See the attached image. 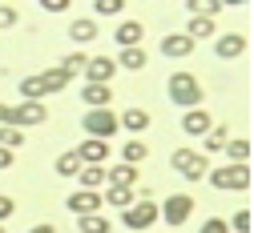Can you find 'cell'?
<instances>
[{"label":"cell","mask_w":254,"mask_h":233,"mask_svg":"<svg viewBox=\"0 0 254 233\" xmlns=\"http://www.w3.org/2000/svg\"><path fill=\"white\" fill-rule=\"evenodd\" d=\"M250 165H222V169H210L206 181L218 189V193H246L250 189Z\"/></svg>","instance_id":"6da1fadb"},{"label":"cell","mask_w":254,"mask_h":233,"mask_svg":"<svg viewBox=\"0 0 254 233\" xmlns=\"http://www.w3.org/2000/svg\"><path fill=\"white\" fill-rule=\"evenodd\" d=\"M170 101L182 105L186 113L190 109H202V85L194 73H170Z\"/></svg>","instance_id":"7a4b0ae2"},{"label":"cell","mask_w":254,"mask_h":233,"mask_svg":"<svg viewBox=\"0 0 254 233\" xmlns=\"http://www.w3.org/2000/svg\"><path fill=\"white\" fill-rule=\"evenodd\" d=\"M170 169H174L178 177H186V181H202V177L210 173V161H206V153H198V149H174V153H170Z\"/></svg>","instance_id":"3957f363"},{"label":"cell","mask_w":254,"mask_h":233,"mask_svg":"<svg viewBox=\"0 0 254 233\" xmlns=\"http://www.w3.org/2000/svg\"><path fill=\"white\" fill-rule=\"evenodd\" d=\"M49 121V109L41 105V101H24V105H8V117H4V125H12V129H37V125H45Z\"/></svg>","instance_id":"277c9868"},{"label":"cell","mask_w":254,"mask_h":233,"mask_svg":"<svg viewBox=\"0 0 254 233\" xmlns=\"http://www.w3.org/2000/svg\"><path fill=\"white\" fill-rule=\"evenodd\" d=\"M81 129L89 133L93 141H109L113 133H117V113H113V109H89V113L81 117Z\"/></svg>","instance_id":"5b68a950"},{"label":"cell","mask_w":254,"mask_h":233,"mask_svg":"<svg viewBox=\"0 0 254 233\" xmlns=\"http://www.w3.org/2000/svg\"><path fill=\"white\" fill-rule=\"evenodd\" d=\"M153 221H157V201H149V197L133 201L129 209H121V225H125V229H133V233H145Z\"/></svg>","instance_id":"8992f818"},{"label":"cell","mask_w":254,"mask_h":233,"mask_svg":"<svg viewBox=\"0 0 254 233\" xmlns=\"http://www.w3.org/2000/svg\"><path fill=\"white\" fill-rule=\"evenodd\" d=\"M157 213H162V221H166L170 229H178V225L190 221V213H194V197H190V193H170Z\"/></svg>","instance_id":"52a82bcc"},{"label":"cell","mask_w":254,"mask_h":233,"mask_svg":"<svg viewBox=\"0 0 254 233\" xmlns=\"http://www.w3.org/2000/svg\"><path fill=\"white\" fill-rule=\"evenodd\" d=\"M85 85H109L113 77H117V64H113V56H93V60H85Z\"/></svg>","instance_id":"ba28073f"},{"label":"cell","mask_w":254,"mask_h":233,"mask_svg":"<svg viewBox=\"0 0 254 233\" xmlns=\"http://www.w3.org/2000/svg\"><path fill=\"white\" fill-rule=\"evenodd\" d=\"M194 41H190L186 37V32H170V37H162V41H157V52H162V56H170V60H182V56H194Z\"/></svg>","instance_id":"9c48e42d"},{"label":"cell","mask_w":254,"mask_h":233,"mask_svg":"<svg viewBox=\"0 0 254 233\" xmlns=\"http://www.w3.org/2000/svg\"><path fill=\"white\" fill-rule=\"evenodd\" d=\"M65 205H69V213H77V217H89V213H101V209H105V205H101V193H89V189L69 193Z\"/></svg>","instance_id":"30bf717a"},{"label":"cell","mask_w":254,"mask_h":233,"mask_svg":"<svg viewBox=\"0 0 254 233\" xmlns=\"http://www.w3.org/2000/svg\"><path fill=\"white\" fill-rule=\"evenodd\" d=\"M214 56H218V60H238V56H246V37H242V32H226V37H218V41H214Z\"/></svg>","instance_id":"8fae6325"},{"label":"cell","mask_w":254,"mask_h":233,"mask_svg":"<svg viewBox=\"0 0 254 233\" xmlns=\"http://www.w3.org/2000/svg\"><path fill=\"white\" fill-rule=\"evenodd\" d=\"M141 37H145V24L141 20H121L117 32H113L117 48H141Z\"/></svg>","instance_id":"7c38bea8"},{"label":"cell","mask_w":254,"mask_h":233,"mask_svg":"<svg viewBox=\"0 0 254 233\" xmlns=\"http://www.w3.org/2000/svg\"><path fill=\"white\" fill-rule=\"evenodd\" d=\"M73 153H77L81 165H105V157H109V141H93V137H85Z\"/></svg>","instance_id":"4fadbf2b"},{"label":"cell","mask_w":254,"mask_h":233,"mask_svg":"<svg viewBox=\"0 0 254 233\" xmlns=\"http://www.w3.org/2000/svg\"><path fill=\"white\" fill-rule=\"evenodd\" d=\"M137 177H141V173L133 169V165H121V161H117V169H105V185H109V189H133Z\"/></svg>","instance_id":"5bb4252c"},{"label":"cell","mask_w":254,"mask_h":233,"mask_svg":"<svg viewBox=\"0 0 254 233\" xmlns=\"http://www.w3.org/2000/svg\"><path fill=\"white\" fill-rule=\"evenodd\" d=\"M117 129H125V133H145V129H149V113L137 109V105H129L125 113H117Z\"/></svg>","instance_id":"9a60e30c"},{"label":"cell","mask_w":254,"mask_h":233,"mask_svg":"<svg viewBox=\"0 0 254 233\" xmlns=\"http://www.w3.org/2000/svg\"><path fill=\"white\" fill-rule=\"evenodd\" d=\"M210 113L206 109H190V113H182V129L190 133V137H206V133H210Z\"/></svg>","instance_id":"2e32d148"},{"label":"cell","mask_w":254,"mask_h":233,"mask_svg":"<svg viewBox=\"0 0 254 233\" xmlns=\"http://www.w3.org/2000/svg\"><path fill=\"white\" fill-rule=\"evenodd\" d=\"M113 64L125 69V73H141L145 64H149V52H145V48H121V56H117Z\"/></svg>","instance_id":"e0dca14e"},{"label":"cell","mask_w":254,"mask_h":233,"mask_svg":"<svg viewBox=\"0 0 254 233\" xmlns=\"http://www.w3.org/2000/svg\"><path fill=\"white\" fill-rule=\"evenodd\" d=\"M69 41H73V45H89V41H97V20H93V16L73 20V24H69Z\"/></svg>","instance_id":"ac0fdd59"},{"label":"cell","mask_w":254,"mask_h":233,"mask_svg":"<svg viewBox=\"0 0 254 233\" xmlns=\"http://www.w3.org/2000/svg\"><path fill=\"white\" fill-rule=\"evenodd\" d=\"M182 8H186V16H210L214 20L222 8H230V4H226V0H186Z\"/></svg>","instance_id":"d6986e66"},{"label":"cell","mask_w":254,"mask_h":233,"mask_svg":"<svg viewBox=\"0 0 254 233\" xmlns=\"http://www.w3.org/2000/svg\"><path fill=\"white\" fill-rule=\"evenodd\" d=\"M77 185L89 189V193H101V185H105V169H101V165H81Z\"/></svg>","instance_id":"ffe728a7"},{"label":"cell","mask_w":254,"mask_h":233,"mask_svg":"<svg viewBox=\"0 0 254 233\" xmlns=\"http://www.w3.org/2000/svg\"><path fill=\"white\" fill-rule=\"evenodd\" d=\"M186 37L190 41H206V37H214V20L210 16H186Z\"/></svg>","instance_id":"44dd1931"},{"label":"cell","mask_w":254,"mask_h":233,"mask_svg":"<svg viewBox=\"0 0 254 233\" xmlns=\"http://www.w3.org/2000/svg\"><path fill=\"white\" fill-rule=\"evenodd\" d=\"M109 85H85L81 89V101L89 105V109H109Z\"/></svg>","instance_id":"7402d4cb"},{"label":"cell","mask_w":254,"mask_h":233,"mask_svg":"<svg viewBox=\"0 0 254 233\" xmlns=\"http://www.w3.org/2000/svg\"><path fill=\"white\" fill-rule=\"evenodd\" d=\"M226 141H230V129H226V125H210L202 149H206V153H222V149H226Z\"/></svg>","instance_id":"603a6c76"},{"label":"cell","mask_w":254,"mask_h":233,"mask_svg":"<svg viewBox=\"0 0 254 233\" xmlns=\"http://www.w3.org/2000/svg\"><path fill=\"white\" fill-rule=\"evenodd\" d=\"M133 201H137L133 189H105L101 193V205H113V209H129Z\"/></svg>","instance_id":"cb8c5ba5"},{"label":"cell","mask_w":254,"mask_h":233,"mask_svg":"<svg viewBox=\"0 0 254 233\" xmlns=\"http://www.w3.org/2000/svg\"><path fill=\"white\" fill-rule=\"evenodd\" d=\"M222 153L230 157V165H246V157H250V141H246V137H230Z\"/></svg>","instance_id":"d4e9b609"},{"label":"cell","mask_w":254,"mask_h":233,"mask_svg":"<svg viewBox=\"0 0 254 233\" xmlns=\"http://www.w3.org/2000/svg\"><path fill=\"white\" fill-rule=\"evenodd\" d=\"M145 153H149L145 141H137V137H133V141H125V145H121V165H141Z\"/></svg>","instance_id":"484cf974"},{"label":"cell","mask_w":254,"mask_h":233,"mask_svg":"<svg viewBox=\"0 0 254 233\" xmlns=\"http://www.w3.org/2000/svg\"><path fill=\"white\" fill-rule=\"evenodd\" d=\"M53 169H57V177H77V173H81V161H77V153L69 149V153H61V157H57Z\"/></svg>","instance_id":"4316f807"},{"label":"cell","mask_w":254,"mask_h":233,"mask_svg":"<svg viewBox=\"0 0 254 233\" xmlns=\"http://www.w3.org/2000/svg\"><path fill=\"white\" fill-rule=\"evenodd\" d=\"M77 229H81V233H109V217H105V213L77 217Z\"/></svg>","instance_id":"83f0119b"},{"label":"cell","mask_w":254,"mask_h":233,"mask_svg":"<svg viewBox=\"0 0 254 233\" xmlns=\"http://www.w3.org/2000/svg\"><path fill=\"white\" fill-rule=\"evenodd\" d=\"M20 145H24V133L12 129V125H0V149L12 153V149H20Z\"/></svg>","instance_id":"f1b7e54d"},{"label":"cell","mask_w":254,"mask_h":233,"mask_svg":"<svg viewBox=\"0 0 254 233\" xmlns=\"http://www.w3.org/2000/svg\"><path fill=\"white\" fill-rule=\"evenodd\" d=\"M85 60H89L85 52H73V56H65V60H61V64H57V69H61V73H65V77L73 81L77 73H85Z\"/></svg>","instance_id":"f546056e"},{"label":"cell","mask_w":254,"mask_h":233,"mask_svg":"<svg viewBox=\"0 0 254 233\" xmlns=\"http://www.w3.org/2000/svg\"><path fill=\"white\" fill-rule=\"evenodd\" d=\"M93 8H97V16H117L125 8V0H93Z\"/></svg>","instance_id":"4dcf8cb0"},{"label":"cell","mask_w":254,"mask_h":233,"mask_svg":"<svg viewBox=\"0 0 254 233\" xmlns=\"http://www.w3.org/2000/svg\"><path fill=\"white\" fill-rule=\"evenodd\" d=\"M226 225H230L234 233H250V209H238V213H234Z\"/></svg>","instance_id":"1f68e13d"},{"label":"cell","mask_w":254,"mask_h":233,"mask_svg":"<svg viewBox=\"0 0 254 233\" xmlns=\"http://www.w3.org/2000/svg\"><path fill=\"white\" fill-rule=\"evenodd\" d=\"M16 20H20V12H16L12 4H0V32H4V28H12Z\"/></svg>","instance_id":"d6a6232c"},{"label":"cell","mask_w":254,"mask_h":233,"mask_svg":"<svg viewBox=\"0 0 254 233\" xmlns=\"http://www.w3.org/2000/svg\"><path fill=\"white\" fill-rule=\"evenodd\" d=\"M198 233H230V225H226V217H210V221H202Z\"/></svg>","instance_id":"836d02e7"},{"label":"cell","mask_w":254,"mask_h":233,"mask_svg":"<svg viewBox=\"0 0 254 233\" xmlns=\"http://www.w3.org/2000/svg\"><path fill=\"white\" fill-rule=\"evenodd\" d=\"M16 213V201H12V197H4V193H0V225H4L8 217Z\"/></svg>","instance_id":"e575fe53"},{"label":"cell","mask_w":254,"mask_h":233,"mask_svg":"<svg viewBox=\"0 0 254 233\" xmlns=\"http://www.w3.org/2000/svg\"><path fill=\"white\" fill-rule=\"evenodd\" d=\"M41 8H45V12H65L69 0H41Z\"/></svg>","instance_id":"d590c367"},{"label":"cell","mask_w":254,"mask_h":233,"mask_svg":"<svg viewBox=\"0 0 254 233\" xmlns=\"http://www.w3.org/2000/svg\"><path fill=\"white\" fill-rule=\"evenodd\" d=\"M28 233H57V225H49V221H41V225H33Z\"/></svg>","instance_id":"8d00e7d4"},{"label":"cell","mask_w":254,"mask_h":233,"mask_svg":"<svg viewBox=\"0 0 254 233\" xmlns=\"http://www.w3.org/2000/svg\"><path fill=\"white\" fill-rule=\"evenodd\" d=\"M0 169H12V153L8 149H0Z\"/></svg>","instance_id":"74e56055"},{"label":"cell","mask_w":254,"mask_h":233,"mask_svg":"<svg viewBox=\"0 0 254 233\" xmlns=\"http://www.w3.org/2000/svg\"><path fill=\"white\" fill-rule=\"evenodd\" d=\"M4 117H8V105H0V125H4Z\"/></svg>","instance_id":"f35d334b"},{"label":"cell","mask_w":254,"mask_h":233,"mask_svg":"<svg viewBox=\"0 0 254 233\" xmlns=\"http://www.w3.org/2000/svg\"><path fill=\"white\" fill-rule=\"evenodd\" d=\"M0 233H4V225H0Z\"/></svg>","instance_id":"ab89813d"}]
</instances>
